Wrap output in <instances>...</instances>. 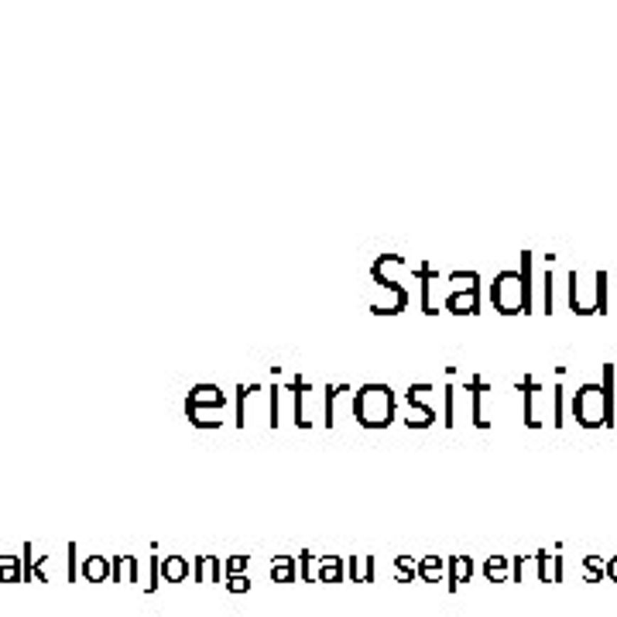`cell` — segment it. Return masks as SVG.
I'll return each instance as SVG.
<instances>
[{
    "label": "cell",
    "instance_id": "obj_31",
    "mask_svg": "<svg viewBox=\"0 0 617 617\" xmlns=\"http://www.w3.org/2000/svg\"><path fill=\"white\" fill-rule=\"evenodd\" d=\"M603 576H607V579H614V583H617V556H614V559H607V562H603Z\"/></svg>",
    "mask_w": 617,
    "mask_h": 617
},
{
    "label": "cell",
    "instance_id": "obj_3",
    "mask_svg": "<svg viewBox=\"0 0 617 617\" xmlns=\"http://www.w3.org/2000/svg\"><path fill=\"white\" fill-rule=\"evenodd\" d=\"M569 408H573V419H576L583 429H600V425H614V415L607 412V405H603V385H583L573 395V402H569Z\"/></svg>",
    "mask_w": 617,
    "mask_h": 617
},
{
    "label": "cell",
    "instance_id": "obj_33",
    "mask_svg": "<svg viewBox=\"0 0 617 617\" xmlns=\"http://www.w3.org/2000/svg\"><path fill=\"white\" fill-rule=\"evenodd\" d=\"M614 285H617V281H614ZM611 312H617V299H614V308H611Z\"/></svg>",
    "mask_w": 617,
    "mask_h": 617
},
{
    "label": "cell",
    "instance_id": "obj_1",
    "mask_svg": "<svg viewBox=\"0 0 617 617\" xmlns=\"http://www.w3.org/2000/svg\"><path fill=\"white\" fill-rule=\"evenodd\" d=\"M350 415L360 429H387L398 419V398L387 385H364L350 398Z\"/></svg>",
    "mask_w": 617,
    "mask_h": 617
},
{
    "label": "cell",
    "instance_id": "obj_29",
    "mask_svg": "<svg viewBox=\"0 0 617 617\" xmlns=\"http://www.w3.org/2000/svg\"><path fill=\"white\" fill-rule=\"evenodd\" d=\"M223 569H227V576H237V573H244V569H247V556H230V559L223 562Z\"/></svg>",
    "mask_w": 617,
    "mask_h": 617
},
{
    "label": "cell",
    "instance_id": "obj_8",
    "mask_svg": "<svg viewBox=\"0 0 617 617\" xmlns=\"http://www.w3.org/2000/svg\"><path fill=\"white\" fill-rule=\"evenodd\" d=\"M473 576V559L470 556H449V569H446V590L456 594L466 579Z\"/></svg>",
    "mask_w": 617,
    "mask_h": 617
},
{
    "label": "cell",
    "instance_id": "obj_11",
    "mask_svg": "<svg viewBox=\"0 0 617 617\" xmlns=\"http://www.w3.org/2000/svg\"><path fill=\"white\" fill-rule=\"evenodd\" d=\"M402 422H405L408 429H429V425L436 422V408L419 405V402H405V408H402Z\"/></svg>",
    "mask_w": 617,
    "mask_h": 617
},
{
    "label": "cell",
    "instance_id": "obj_9",
    "mask_svg": "<svg viewBox=\"0 0 617 617\" xmlns=\"http://www.w3.org/2000/svg\"><path fill=\"white\" fill-rule=\"evenodd\" d=\"M343 556H316V583H343Z\"/></svg>",
    "mask_w": 617,
    "mask_h": 617
},
{
    "label": "cell",
    "instance_id": "obj_13",
    "mask_svg": "<svg viewBox=\"0 0 617 617\" xmlns=\"http://www.w3.org/2000/svg\"><path fill=\"white\" fill-rule=\"evenodd\" d=\"M189 573H193V562L186 559V556H165V559H161V576H165V583H182Z\"/></svg>",
    "mask_w": 617,
    "mask_h": 617
},
{
    "label": "cell",
    "instance_id": "obj_19",
    "mask_svg": "<svg viewBox=\"0 0 617 617\" xmlns=\"http://www.w3.org/2000/svg\"><path fill=\"white\" fill-rule=\"evenodd\" d=\"M419 576H422L425 583H439V579L446 576V562L439 559V556H422V559H419Z\"/></svg>",
    "mask_w": 617,
    "mask_h": 617
},
{
    "label": "cell",
    "instance_id": "obj_21",
    "mask_svg": "<svg viewBox=\"0 0 617 617\" xmlns=\"http://www.w3.org/2000/svg\"><path fill=\"white\" fill-rule=\"evenodd\" d=\"M597 312H611V274L597 271Z\"/></svg>",
    "mask_w": 617,
    "mask_h": 617
},
{
    "label": "cell",
    "instance_id": "obj_2",
    "mask_svg": "<svg viewBox=\"0 0 617 617\" xmlns=\"http://www.w3.org/2000/svg\"><path fill=\"white\" fill-rule=\"evenodd\" d=\"M490 306L498 308L501 316H518V312H532L525 291H521V271L504 268L494 274L490 281Z\"/></svg>",
    "mask_w": 617,
    "mask_h": 617
},
{
    "label": "cell",
    "instance_id": "obj_7",
    "mask_svg": "<svg viewBox=\"0 0 617 617\" xmlns=\"http://www.w3.org/2000/svg\"><path fill=\"white\" fill-rule=\"evenodd\" d=\"M446 312L453 316H477L481 312V289H466V291H449L443 299Z\"/></svg>",
    "mask_w": 617,
    "mask_h": 617
},
{
    "label": "cell",
    "instance_id": "obj_20",
    "mask_svg": "<svg viewBox=\"0 0 617 617\" xmlns=\"http://www.w3.org/2000/svg\"><path fill=\"white\" fill-rule=\"evenodd\" d=\"M508 566H511L508 556H490V559L483 562V576L490 579V583H504L508 579Z\"/></svg>",
    "mask_w": 617,
    "mask_h": 617
},
{
    "label": "cell",
    "instance_id": "obj_17",
    "mask_svg": "<svg viewBox=\"0 0 617 617\" xmlns=\"http://www.w3.org/2000/svg\"><path fill=\"white\" fill-rule=\"evenodd\" d=\"M295 566H299L295 556H274L271 559V579L274 583H295Z\"/></svg>",
    "mask_w": 617,
    "mask_h": 617
},
{
    "label": "cell",
    "instance_id": "obj_28",
    "mask_svg": "<svg viewBox=\"0 0 617 617\" xmlns=\"http://www.w3.org/2000/svg\"><path fill=\"white\" fill-rule=\"evenodd\" d=\"M227 590H230V594H247V590H251V576H247V573L227 576Z\"/></svg>",
    "mask_w": 617,
    "mask_h": 617
},
{
    "label": "cell",
    "instance_id": "obj_14",
    "mask_svg": "<svg viewBox=\"0 0 617 617\" xmlns=\"http://www.w3.org/2000/svg\"><path fill=\"white\" fill-rule=\"evenodd\" d=\"M347 573L350 583H374V556H350Z\"/></svg>",
    "mask_w": 617,
    "mask_h": 617
},
{
    "label": "cell",
    "instance_id": "obj_15",
    "mask_svg": "<svg viewBox=\"0 0 617 617\" xmlns=\"http://www.w3.org/2000/svg\"><path fill=\"white\" fill-rule=\"evenodd\" d=\"M466 391H470V398H473V425H477V429H487V419H483V395H487V391H490V387L483 385L481 377H470V381H466Z\"/></svg>",
    "mask_w": 617,
    "mask_h": 617
},
{
    "label": "cell",
    "instance_id": "obj_27",
    "mask_svg": "<svg viewBox=\"0 0 617 617\" xmlns=\"http://www.w3.org/2000/svg\"><path fill=\"white\" fill-rule=\"evenodd\" d=\"M583 566H586V583H600L603 579V559L600 556H586Z\"/></svg>",
    "mask_w": 617,
    "mask_h": 617
},
{
    "label": "cell",
    "instance_id": "obj_25",
    "mask_svg": "<svg viewBox=\"0 0 617 617\" xmlns=\"http://www.w3.org/2000/svg\"><path fill=\"white\" fill-rule=\"evenodd\" d=\"M549 391H552V398H549V402H552V425L562 429V422H566V419H562V415H566V391H562L559 385L549 387Z\"/></svg>",
    "mask_w": 617,
    "mask_h": 617
},
{
    "label": "cell",
    "instance_id": "obj_5",
    "mask_svg": "<svg viewBox=\"0 0 617 617\" xmlns=\"http://www.w3.org/2000/svg\"><path fill=\"white\" fill-rule=\"evenodd\" d=\"M374 285H377V291L370 299V312L398 316L402 308H408V285L395 281V278H381V274H374Z\"/></svg>",
    "mask_w": 617,
    "mask_h": 617
},
{
    "label": "cell",
    "instance_id": "obj_12",
    "mask_svg": "<svg viewBox=\"0 0 617 617\" xmlns=\"http://www.w3.org/2000/svg\"><path fill=\"white\" fill-rule=\"evenodd\" d=\"M186 405H216V408H227V391H220L216 385H195L186 398Z\"/></svg>",
    "mask_w": 617,
    "mask_h": 617
},
{
    "label": "cell",
    "instance_id": "obj_10",
    "mask_svg": "<svg viewBox=\"0 0 617 617\" xmlns=\"http://www.w3.org/2000/svg\"><path fill=\"white\" fill-rule=\"evenodd\" d=\"M186 415H189V422L195 425V429H220L223 425V408L216 405H186Z\"/></svg>",
    "mask_w": 617,
    "mask_h": 617
},
{
    "label": "cell",
    "instance_id": "obj_16",
    "mask_svg": "<svg viewBox=\"0 0 617 617\" xmlns=\"http://www.w3.org/2000/svg\"><path fill=\"white\" fill-rule=\"evenodd\" d=\"M193 573L199 583H220V559L216 556H195Z\"/></svg>",
    "mask_w": 617,
    "mask_h": 617
},
{
    "label": "cell",
    "instance_id": "obj_30",
    "mask_svg": "<svg viewBox=\"0 0 617 617\" xmlns=\"http://www.w3.org/2000/svg\"><path fill=\"white\" fill-rule=\"evenodd\" d=\"M552 583H562V556H552Z\"/></svg>",
    "mask_w": 617,
    "mask_h": 617
},
{
    "label": "cell",
    "instance_id": "obj_22",
    "mask_svg": "<svg viewBox=\"0 0 617 617\" xmlns=\"http://www.w3.org/2000/svg\"><path fill=\"white\" fill-rule=\"evenodd\" d=\"M521 291H525V299H528V306L535 308V299H532V289H535V281H532V254H521Z\"/></svg>",
    "mask_w": 617,
    "mask_h": 617
},
{
    "label": "cell",
    "instance_id": "obj_23",
    "mask_svg": "<svg viewBox=\"0 0 617 617\" xmlns=\"http://www.w3.org/2000/svg\"><path fill=\"white\" fill-rule=\"evenodd\" d=\"M443 425H456V387H443Z\"/></svg>",
    "mask_w": 617,
    "mask_h": 617
},
{
    "label": "cell",
    "instance_id": "obj_26",
    "mask_svg": "<svg viewBox=\"0 0 617 617\" xmlns=\"http://www.w3.org/2000/svg\"><path fill=\"white\" fill-rule=\"evenodd\" d=\"M395 569H398V583H412V579L419 576V562L412 559V556H398Z\"/></svg>",
    "mask_w": 617,
    "mask_h": 617
},
{
    "label": "cell",
    "instance_id": "obj_32",
    "mask_svg": "<svg viewBox=\"0 0 617 617\" xmlns=\"http://www.w3.org/2000/svg\"><path fill=\"white\" fill-rule=\"evenodd\" d=\"M103 573H107V566H103V562H100V559H93V562H90V576H103Z\"/></svg>",
    "mask_w": 617,
    "mask_h": 617
},
{
    "label": "cell",
    "instance_id": "obj_24",
    "mask_svg": "<svg viewBox=\"0 0 617 617\" xmlns=\"http://www.w3.org/2000/svg\"><path fill=\"white\" fill-rule=\"evenodd\" d=\"M552 302H556V274H552V268H545V274H542V308L552 312Z\"/></svg>",
    "mask_w": 617,
    "mask_h": 617
},
{
    "label": "cell",
    "instance_id": "obj_18",
    "mask_svg": "<svg viewBox=\"0 0 617 617\" xmlns=\"http://www.w3.org/2000/svg\"><path fill=\"white\" fill-rule=\"evenodd\" d=\"M449 291H466V289H481V274L477 271H449V281H443Z\"/></svg>",
    "mask_w": 617,
    "mask_h": 617
},
{
    "label": "cell",
    "instance_id": "obj_4",
    "mask_svg": "<svg viewBox=\"0 0 617 617\" xmlns=\"http://www.w3.org/2000/svg\"><path fill=\"white\" fill-rule=\"evenodd\" d=\"M566 285H569V308L576 316H590L597 312V271H569L566 274Z\"/></svg>",
    "mask_w": 617,
    "mask_h": 617
},
{
    "label": "cell",
    "instance_id": "obj_6",
    "mask_svg": "<svg viewBox=\"0 0 617 617\" xmlns=\"http://www.w3.org/2000/svg\"><path fill=\"white\" fill-rule=\"evenodd\" d=\"M291 395V422L299 425V429H312V408H316V387L308 385V381H302V377H295L289 387Z\"/></svg>",
    "mask_w": 617,
    "mask_h": 617
}]
</instances>
